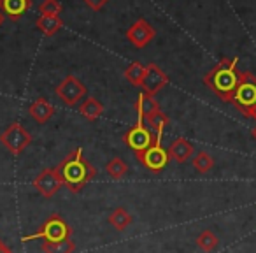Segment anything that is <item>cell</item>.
<instances>
[{"mask_svg": "<svg viewBox=\"0 0 256 253\" xmlns=\"http://www.w3.org/2000/svg\"><path fill=\"white\" fill-rule=\"evenodd\" d=\"M238 58L237 57H226L220 60V64L214 65L206 76H204V83L206 86L223 102H232L235 90H237L238 83L242 79L244 71L237 67Z\"/></svg>", "mask_w": 256, "mask_h": 253, "instance_id": "cell-1", "label": "cell"}, {"mask_svg": "<svg viewBox=\"0 0 256 253\" xmlns=\"http://www.w3.org/2000/svg\"><path fill=\"white\" fill-rule=\"evenodd\" d=\"M62 185L67 186L72 193H78L96 176L95 165H92L82 155L81 148L72 150L60 164L54 167Z\"/></svg>", "mask_w": 256, "mask_h": 253, "instance_id": "cell-2", "label": "cell"}, {"mask_svg": "<svg viewBox=\"0 0 256 253\" xmlns=\"http://www.w3.org/2000/svg\"><path fill=\"white\" fill-rule=\"evenodd\" d=\"M70 237H72V227L67 223L65 218H62L60 214L54 213L40 225L37 232L23 235V242L34 241V239H42L44 242H56V241H65V239H70Z\"/></svg>", "mask_w": 256, "mask_h": 253, "instance_id": "cell-3", "label": "cell"}, {"mask_svg": "<svg viewBox=\"0 0 256 253\" xmlns=\"http://www.w3.org/2000/svg\"><path fill=\"white\" fill-rule=\"evenodd\" d=\"M234 107L242 114L244 118H251L252 111L256 107V76L251 72H244L242 79L235 90L232 102Z\"/></svg>", "mask_w": 256, "mask_h": 253, "instance_id": "cell-4", "label": "cell"}, {"mask_svg": "<svg viewBox=\"0 0 256 253\" xmlns=\"http://www.w3.org/2000/svg\"><path fill=\"white\" fill-rule=\"evenodd\" d=\"M123 143L126 144V148H130V150L137 155V153L146 151L148 148H151L153 144L162 143V141L156 139L154 132L150 127H146V123H144L142 120H137L136 123L123 134Z\"/></svg>", "mask_w": 256, "mask_h": 253, "instance_id": "cell-5", "label": "cell"}, {"mask_svg": "<svg viewBox=\"0 0 256 253\" xmlns=\"http://www.w3.org/2000/svg\"><path fill=\"white\" fill-rule=\"evenodd\" d=\"M0 143L8 151H11L12 155H20L26 146H30L32 143V134L23 127L22 123L14 121L0 134Z\"/></svg>", "mask_w": 256, "mask_h": 253, "instance_id": "cell-6", "label": "cell"}, {"mask_svg": "<svg viewBox=\"0 0 256 253\" xmlns=\"http://www.w3.org/2000/svg\"><path fill=\"white\" fill-rule=\"evenodd\" d=\"M56 95L67 106H78L81 102V99H84L86 95V86L82 85L81 79H78L76 76H67L60 85L56 86Z\"/></svg>", "mask_w": 256, "mask_h": 253, "instance_id": "cell-7", "label": "cell"}, {"mask_svg": "<svg viewBox=\"0 0 256 253\" xmlns=\"http://www.w3.org/2000/svg\"><path fill=\"white\" fill-rule=\"evenodd\" d=\"M136 157H137V160L140 162L142 167H146L148 171H151V172H156V174L164 171L168 164L167 150L162 148V143L153 144V146L148 148L142 153H137Z\"/></svg>", "mask_w": 256, "mask_h": 253, "instance_id": "cell-8", "label": "cell"}, {"mask_svg": "<svg viewBox=\"0 0 256 253\" xmlns=\"http://www.w3.org/2000/svg\"><path fill=\"white\" fill-rule=\"evenodd\" d=\"M154 37H156V30H154L153 25L148 23L144 18H139L136 23H132L130 29L126 30L128 43H132V46L137 48V50L146 48Z\"/></svg>", "mask_w": 256, "mask_h": 253, "instance_id": "cell-9", "label": "cell"}, {"mask_svg": "<svg viewBox=\"0 0 256 253\" xmlns=\"http://www.w3.org/2000/svg\"><path fill=\"white\" fill-rule=\"evenodd\" d=\"M167 85H168V76L165 74V72L162 71L156 64L146 65V74H144L142 83H140V88L144 90V93L154 97Z\"/></svg>", "mask_w": 256, "mask_h": 253, "instance_id": "cell-10", "label": "cell"}, {"mask_svg": "<svg viewBox=\"0 0 256 253\" xmlns=\"http://www.w3.org/2000/svg\"><path fill=\"white\" fill-rule=\"evenodd\" d=\"M32 185H34V188L42 197H46V199H51V197L64 186L62 185V179L58 178L54 169H44V171L34 179Z\"/></svg>", "mask_w": 256, "mask_h": 253, "instance_id": "cell-11", "label": "cell"}, {"mask_svg": "<svg viewBox=\"0 0 256 253\" xmlns=\"http://www.w3.org/2000/svg\"><path fill=\"white\" fill-rule=\"evenodd\" d=\"M167 155H168V160H174L178 164H184V162H188L195 155V150H193V144L186 137H178L167 148Z\"/></svg>", "mask_w": 256, "mask_h": 253, "instance_id": "cell-12", "label": "cell"}, {"mask_svg": "<svg viewBox=\"0 0 256 253\" xmlns=\"http://www.w3.org/2000/svg\"><path fill=\"white\" fill-rule=\"evenodd\" d=\"M28 114L37 121V123H40V125L48 123V121H50L51 118H53V114H54V106L48 99L40 97V99L34 100V102L30 104Z\"/></svg>", "mask_w": 256, "mask_h": 253, "instance_id": "cell-13", "label": "cell"}, {"mask_svg": "<svg viewBox=\"0 0 256 253\" xmlns=\"http://www.w3.org/2000/svg\"><path fill=\"white\" fill-rule=\"evenodd\" d=\"M30 8L32 0H0V11L12 22H18Z\"/></svg>", "mask_w": 256, "mask_h": 253, "instance_id": "cell-14", "label": "cell"}, {"mask_svg": "<svg viewBox=\"0 0 256 253\" xmlns=\"http://www.w3.org/2000/svg\"><path fill=\"white\" fill-rule=\"evenodd\" d=\"M134 109H136V113L139 114L137 120L146 121L151 114L160 111V104L156 102V99H154L153 95H148V93L142 92L139 97H137L136 102H134Z\"/></svg>", "mask_w": 256, "mask_h": 253, "instance_id": "cell-15", "label": "cell"}, {"mask_svg": "<svg viewBox=\"0 0 256 253\" xmlns=\"http://www.w3.org/2000/svg\"><path fill=\"white\" fill-rule=\"evenodd\" d=\"M36 27L44 34V36L51 37L64 27V22H62L60 16H42L40 15L39 18L36 20Z\"/></svg>", "mask_w": 256, "mask_h": 253, "instance_id": "cell-16", "label": "cell"}, {"mask_svg": "<svg viewBox=\"0 0 256 253\" xmlns=\"http://www.w3.org/2000/svg\"><path fill=\"white\" fill-rule=\"evenodd\" d=\"M79 113L88 121H96L104 114V106L95 97H88V99H84V102L79 106Z\"/></svg>", "mask_w": 256, "mask_h": 253, "instance_id": "cell-17", "label": "cell"}, {"mask_svg": "<svg viewBox=\"0 0 256 253\" xmlns=\"http://www.w3.org/2000/svg\"><path fill=\"white\" fill-rule=\"evenodd\" d=\"M146 123L151 127V130L154 132V136H156L158 141H162V137H164V132L165 129L168 127V123H170V120H168V116L164 113V111H156V113H153L150 118L146 120Z\"/></svg>", "mask_w": 256, "mask_h": 253, "instance_id": "cell-18", "label": "cell"}, {"mask_svg": "<svg viewBox=\"0 0 256 253\" xmlns=\"http://www.w3.org/2000/svg\"><path fill=\"white\" fill-rule=\"evenodd\" d=\"M109 223L112 225L114 230L123 232L128 228V225L132 223V216H130V213H128L124 207H116V209L109 214Z\"/></svg>", "mask_w": 256, "mask_h": 253, "instance_id": "cell-19", "label": "cell"}, {"mask_svg": "<svg viewBox=\"0 0 256 253\" xmlns=\"http://www.w3.org/2000/svg\"><path fill=\"white\" fill-rule=\"evenodd\" d=\"M144 74H146V67L140 62H132V64L124 69V79L128 83H132L134 86H140Z\"/></svg>", "mask_w": 256, "mask_h": 253, "instance_id": "cell-20", "label": "cell"}, {"mask_svg": "<svg viewBox=\"0 0 256 253\" xmlns=\"http://www.w3.org/2000/svg\"><path fill=\"white\" fill-rule=\"evenodd\" d=\"M42 251L44 253H74L76 244L72 239H65V241H56V242H42Z\"/></svg>", "mask_w": 256, "mask_h": 253, "instance_id": "cell-21", "label": "cell"}, {"mask_svg": "<svg viewBox=\"0 0 256 253\" xmlns=\"http://www.w3.org/2000/svg\"><path fill=\"white\" fill-rule=\"evenodd\" d=\"M106 171L112 179H121V178H124V176H126L128 165H126V162H124L123 158L116 157L106 165Z\"/></svg>", "mask_w": 256, "mask_h": 253, "instance_id": "cell-22", "label": "cell"}, {"mask_svg": "<svg viewBox=\"0 0 256 253\" xmlns=\"http://www.w3.org/2000/svg\"><path fill=\"white\" fill-rule=\"evenodd\" d=\"M220 244V239L212 234L210 230H204L202 234H198L196 237V246H198L202 251H214Z\"/></svg>", "mask_w": 256, "mask_h": 253, "instance_id": "cell-23", "label": "cell"}, {"mask_svg": "<svg viewBox=\"0 0 256 253\" xmlns=\"http://www.w3.org/2000/svg\"><path fill=\"white\" fill-rule=\"evenodd\" d=\"M193 167L200 172V174H207L210 169L214 167V160L207 151H198L193 158Z\"/></svg>", "mask_w": 256, "mask_h": 253, "instance_id": "cell-24", "label": "cell"}, {"mask_svg": "<svg viewBox=\"0 0 256 253\" xmlns=\"http://www.w3.org/2000/svg\"><path fill=\"white\" fill-rule=\"evenodd\" d=\"M39 11L42 16H58L62 13V4L58 0H44L39 6Z\"/></svg>", "mask_w": 256, "mask_h": 253, "instance_id": "cell-25", "label": "cell"}, {"mask_svg": "<svg viewBox=\"0 0 256 253\" xmlns=\"http://www.w3.org/2000/svg\"><path fill=\"white\" fill-rule=\"evenodd\" d=\"M84 2L90 9H93V11H100V9H104V6H106L109 0H84Z\"/></svg>", "mask_w": 256, "mask_h": 253, "instance_id": "cell-26", "label": "cell"}, {"mask_svg": "<svg viewBox=\"0 0 256 253\" xmlns=\"http://www.w3.org/2000/svg\"><path fill=\"white\" fill-rule=\"evenodd\" d=\"M0 253H12V249L9 248V246L6 244V242L2 241V239H0Z\"/></svg>", "mask_w": 256, "mask_h": 253, "instance_id": "cell-27", "label": "cell"}, {"mask_svg": "<svg viewBox=\"0 0 256 253\" xmlns=\"http://www.w3.org/2000/svg\"><path fill=\"white\" fill-rule=\"evenodd\" d=\"M251 136H252V139H254V141H256V127H254V129H252V130H251Z\"/></svg>", "mask_w": 256, "mask_h": 253, "instance_id": "cell-28", "label": "cell"}, {"mask_svg": "<svg viewBox=\"0 0 256 253\" xmlns=\"http://www.w3.org/2000/svg\"><path fill=\"white\" fill-rule=\"evenodd\" d=\"M251 118H252V120H256V107H254V111H252V114H251Z\"/></svg>", "mask_w": 256, "mask_h": 253, "instance_id": "cell-29", "label": "cell"}, {"mask_svg": "<svg viewBox=\"0 0 256 253\" xmlns=\"http://www.w3.org/2000/svg\"><path fill=\"white\" fill-rule=\"evenodd\" d=\"M2 22H4V15H2V11H0V25H2Z\"/></svg>", "mask_w": 256, "mask_h": 253, "instance_id": "cell-30", "label": "cell"}]
</instances>
